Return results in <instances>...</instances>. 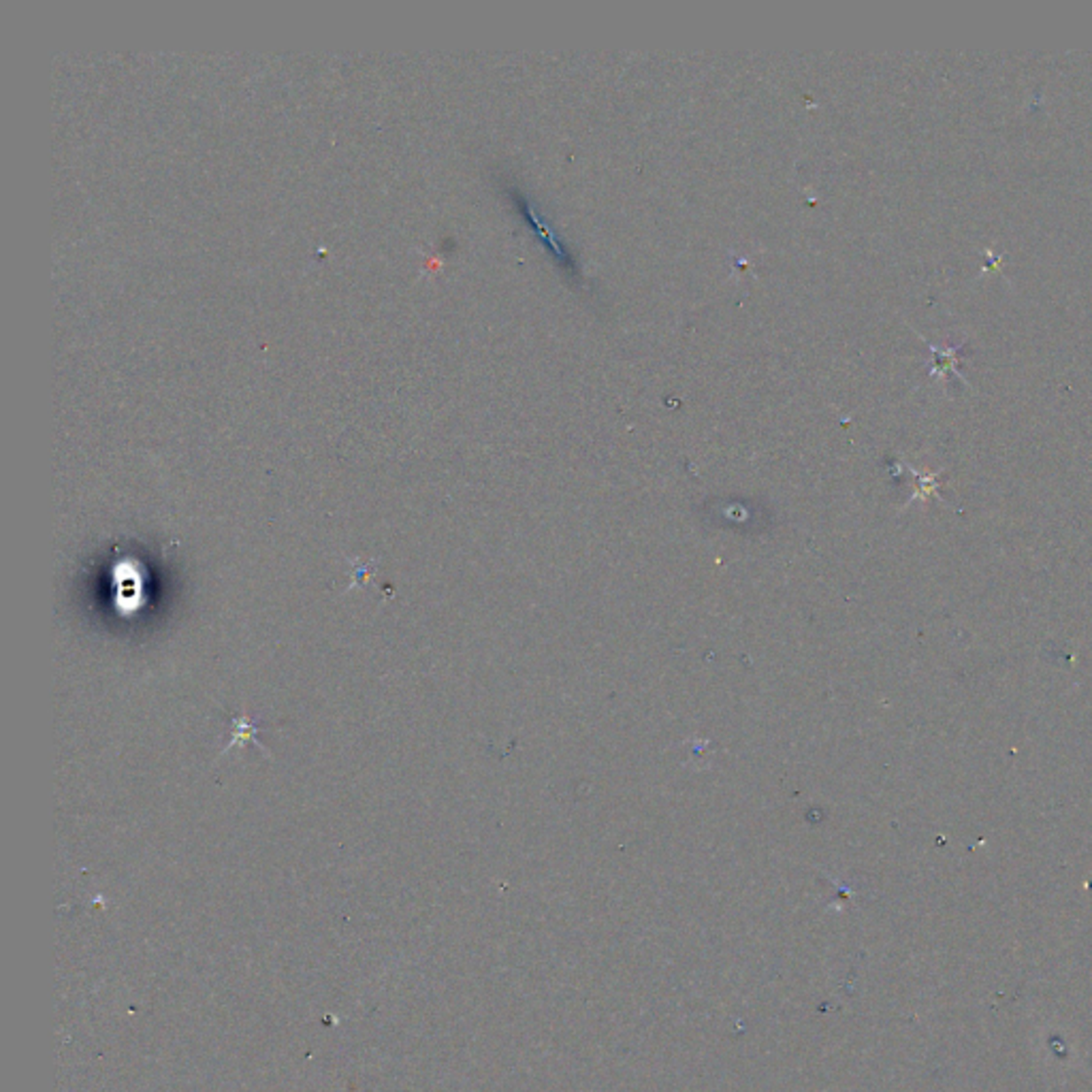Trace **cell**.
Listing matches in <instances>:
<instances>
[{"instance_id": "obj_2", "label": "cell", "mask_w": 1092, "mask_h": 1092, "mask_svg": "<svg viewBox=\"0 0 1092 1092\" xmlns=\"http://www.w3.org/2000/svg\"><path fill=\"white\" fill-rule=\"evenodd\" d=\"M521 203H523V212H525V216H527L529 224H532V227L535 229V233H538L540 238H542V241H546V244H549V248L553 250L555 254H558V259H559V261H564V259H566V252H564V248H561V246H559V241L555 239L553 235L549 233V229L544 227V222H542V220H540V216H535V209L532 207V205H529V203H525V201H521Z\"/></svg>"}, {"instance_id": "obj_1", "label": "cell", "mask_w": 1092, "mask_h": 1092, "mask_svg": "<svg viewBox=\"0 0 1092 1092\" xmlns=\"http://www.w3.org/2000/svg\"><path fill=\"white\" fill-rule=\"evenodd\" d=\"M964 344H967V341H958V346H949V348H937L934 344H928L934 353L931 376L939 374V378H945V374H949V378H960V380H964V376L956 370V363H958V353L964 348Z\"/></svg>"}]
</instances>
